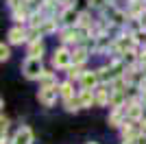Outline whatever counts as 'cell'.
I'll return each instance as SVG.
<instances>
[{"label":"cell","mask_w":146,"mask_h":144,"mask_svg":"<svg viewBox=\"0 0 146 144\" xmlns=\"http://www.w3.org/2000/svg\"><path fill=\"white\" fill-rule=\"evenodd\" d=\"M140 131L146 135V118H142V120H140Z\"/></svg>","instance_id":"7402d4cb"},{"label":"cell","mask_w":146,"mask_h":144,"mask_svg":"<svg viewBox=\"0 0 146 144\" xmlns=\"http://www.w3.org/2000/svg\"><path fill=\"white\" fill-rule=\"evenodd\" d=\"M124 109H127V118H129V120H142V114H144V105H137V103H133V105H124Z\"/></svg>","instance_id":"52a82bcc"},{"label":"cell","mask_w":146,"mask_h":144,"mask_svg":"<svg viewBox=\"0 0 146 144\" xmlns=\"http://www.w3.org/2000/svg\"><path fill=\"white\" fill-rule=\"evenodd\" d=\"M116 48L120 50L122 55H129V53H133V48H135V37H133V35L120 37V39L116 42Z\"/></svg>","instance_id":"5b68a950"},{"label":"cell","mask_w":146,"mask_h":144,"mask_svg":"<svg viewBox=\"0 0 146 144\" xmlns=\"http://www.w3.org/2000/svg\"><path fill=\"white\" fill-rule=\"evenodd\" d=\"M79 101H81V107H92V105L96 103V96H94L92 90H83L79 94Z\"/></svg>","instance_id":"8fae6325"},{"label":"cell","mask_w":146,"mask_h":144,"mask_svg":"<svg viewBox=\"0 0 146 144\" xmlns=\"http://www.w3.org/2000/svg\"><path fill=\"white\" fill-rule=\"evenodd\" d=\"M70 61H72V53H68L66 48L55 50V57H52V66L55 68H68Z\"/></svg>","instance_id":"3957f363"},{"label":"cell","mask_w":146,"mask_h":144,"mask_svg":"<svg viewBox=\"0 0 146 144\" xmlns=\"http://www.w3.org/2000/svg\"><path fill=\"white\" fill-rule=\"evenodd\" d=\"M105 2H107V0H90V5H92V7H96V9L105 7Z\"/></svg>","instance_id":"44dd1931"},{"label":"cell","mask_w":146,"mask_h":144,"mask_svg":"<svg viewBox=\"0 0 146 144\" xmlns=\"http://www.w3.org/2000/svg\"><path fill=\"white\" fill-rule=\"evenodd\" d=\"M79 107H81L79 98H68V101H66V109H68V111H76Z\"/></svg>","instance_id":"d6986e66"},{"label":"cell","mask_w":146,"mask_h":144,"mask_svg":"<svg viewBox=\"0 0 146 144\" xmlns=\"http://www.w3.org/2000/svg\"><path fill=\"white\" fill-rule=\"evenodd\" d=\"M22 72H24L26 79H39L42 74V57H29V59L22 63Z\"/></svg>","instance_id":"6da1fadb"},{"label":"cell","mask_w":146,"mask_h":144,"mask_svg":"<svg viewBox=\"0 0 146 144\" xmlns=\"http://www.w3.org/2000/svg\"><path fill=\"white\" fill-rule=\"evenodd\" d=\"M39 31H42V35H50V33H55L57 31V20H42L39 22Z\"/></svg>","instance_id":"4fadbf2b"},{"label":"cell","mask_w":146,"mask_h":144,"mask_svg":"<svg viewBox=\"0 0 146 144\" xmlns=\"http://www.w3.org/2000/svg\"><path fill=\"white\" fill-rule=\"evenodd\" d=\"M142 101H144V107H146V90H144V94H142Z\"/></svg>","instance_id":"603a6c76"},{"label":"cell","mask_w":146,"mask_h":144,"mask_svg":"<svg viewBox=\"0 0 146 144\" xmlns=\"http://www.w3.org/2000/svg\"><path fill=\"white\" fill-rule=\"evenodd\" d=\"M57 94H59V85H57V87H39L37 101L42 103L44 107H52L57 103Z\"/></svg>","instance_id":"7a4b0ae2"},{"label":"cell","mask_w":146,"mask_h":144,"mask_svg":"<svg viewBox=\"0 0 146 144\" xmlns=\"http://www.w3.org/2000/svg\"><path fill=\"white\" fill-rule=\"evenodd\" d=\"M29 57H42L44 55V42L37 37V39H31V44H29Z\"/></svg>","instance_id":"ba28073f"},{"label":"cell","mask_w":146,"mask_h":144,"mask_svg":"<svg viewBox=\"0 0 146 144\" xmlns=\"http://www.w3.org/2000/svg\"><path fill=\"white\" fill-rule=\"evenodd\" d=\"M122 101H124V92L116 90V92H113V96H111V105H113V107H124Z\"/></svg>","instance_id":"e0dca14e"},{"label":"cell","mask_w":146,"mask_h":144,"mask_svg":"<svg viewBox=\"0 0 146 144\" xmlns=\"http://www.w3.org/2000/svg\"><path fill=\"white\" fill-rule=\"evenodd\" d=\"M9 57H11V50H9V46L2 44V46H0V61H7Z\"/></svg>","instance_id":"ffe728a7"},{"label":"cell","mask_w":146,"mask_h":144,"mask_svg":"<svg viewBox=\"0 0 146 144\" xmlns=\"http://www.w3.org/2000/svg\"><path fill=\"white\" fill-rule=\"evenodd\" d=\"M87 144H98V142H87Z\"/></svg>","instance_id":"cb8c5ba5"},{"label":"cell","mask_w":146,"mask_h":144,"mask_svg":"<svg viewBox=\"0 0 146 144\" xmlns=\"http://www.w3.org/2000/svg\"><path fill=\"white\" fill-rule=\"evenodd\" d=\"M72 61H74V66H83L87 61V50L85 48H79L76 53H72Z\"/></svg>","instance_id":"9a60e30c"},{"label":"cell","mask_w":146,"mask_h":144,"mask_svg":"<svg viewBox=\"0 0 146 144\" xmlns=\"http://www.w3.org/2000/svg\"><path fill=\"white\" fill-rule=\"evenodd\" d=\"M26 39V31L20 29V26H13L11 31H9V42L11 44H22Z\"/></svg>","instance_id":"30bf717a"},{"label":"cell","mask_w":146,"mask_h":144,"mask_svg":"<svg viewBox=\"0 0 146 144\" xmlns=\"http://www.w3.org/2000/svg\"><path fill=\"white\" fill-rule=\"evenodd\" d=\"M79 18H81V15L74 11V9H68V11L61 15V20H63L66 26H74V24H79Z\"/></svg>","instance_id":"7c38bea8"},{"label":"cell","mask_w":146,"mask_h":144,"mask_svg":"<svg viewBox=\"0 0 146 144\" xmlns=\"http://www.w3.org/2000/svg\"><path fill=\"white\" fill-rule=\"evenodd\" d=\"M59 94L63 96V98H66V101H68V98H72V96H74V90H72V83H70V81H68V83H61V85H59Z\"/></svg>","instance_id":"2e32d148"},{"label":"cell","mask_w":146,"mask_h":144,"mask_svg":"<svg viewBox=\"0 0 146 144\" xmlns=\"http://www.w3.org/2000/svg\"><path fill=\"white\" fill-rule=\"evenodd\" d=\"M100 81V74L98 72H83L81 74V85H83V90H94Z\"/></svg>","instance_id":"277c9868"},{"label":"cell","mask_w":146,"mask_h":144,"mask_svg":"<svg viewBox=\"0 0 146 144\" xmlns=\"http://www.w3.org/2000/svg\"><path fill=\"white\" fill-rule=\"evenodd\" d=\"M142 9H144V2H140V0H131V15H133V18L140 15Z\"/></svg>","instance_id":"ac0fdd59"},{"label":"cell","mask_w":146,"mask_h":144,"mask_svg":"<svg viewBox=\"0 0 146 144\" xmlns=\"http://www.w3.org/2000/svg\"><path fill=\"white\" fill-rule=\"evenodd\" d=\"M39 87H57V79H55V74L52 72H46L44 70L42 74H39Z\"/></svg>","instance_id":"9c48e42d"},{"label":"cell","mask_w":146,"mask_h":144,"mask_svg":"<svg viewBox=\"0 0 146 144\" xmlns=\"http://www.w3.org/2000/svg\"><path fill=\"white\" fill-rule=\"evenodd\" d=\"M144 29H146V20H144Z\"/></svg>","instance_id":"d4e9b609"},{"label":"cell","mask_w":146,"mask_h":144,"mask_svg":"<svg viewBox=\"0 0 146 144\" xmlns=\"http://www.w3.org/2000/svg\"><path fill=\"white\" fill-rule=\"evenodd\" d=\"M111 96H113V92L111 90H98V94H96V105H100V107H105L107 103L111 101Z\"/></svg>","instance_id":"5bb4252c"},{"label":"cell","mask_w":146,"mask_h":144,"mask_svg":"<svg viewBox=\"0 0 146 144\" xmlns=\"http://www.w3.org/2000/svg\"><path fill=\"white\" fill-rule=\"evenodd\" d=\"M31 142H33V131H31L29 127L18 129L15 138H13V144H31Z\"/></svg>","instance_id":"8992f818"}]
</instances>
